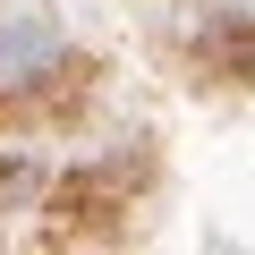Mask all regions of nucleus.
Listing matches in <instances>:
<instances>
[{
  "label": "nucleus",
  "mask_w": 255,
  "mask_h": 255,
  "mask_svg": "<svg viewBox=\"0 0 255 255\" xmlns=\"http://www.w3.org/2000/svg\"><path fill=\"white\" fill-rule=\"evenodd\" d=\"M136 179H145V170L128 162V153H119V162H94V170H68L60 196H51V213H60V221H119L128 196H136Z\"/></svg>",
  "instance_id": "f257e3e1"
},
{
  "label": "nucleus",
  "mask_w": 255,
  "mask_h": 255,
  "mask_svg": "<svg viewBox=\"0 0 255 255\" xmlns=\"http://www.w3.org/2000/svg\"><path fill=\"white\" fill-rule=\"evenodd\" d=\"M51 60H60V26L51 17H0V77H26L34 85Z\"/></svg>",
  "instance_id": "f03ea898"
},
{
  "label": "nucleus",
  "mask_w": 255,
  "mask_h": 255,
  "mask_svg": "<svg viewBox=\"0 0 255 255\" xmlns=\"http://www.w3.org/2000/svg\"><path fill=\"white\" fill-rule=\"evenodd\" d=\"M213 60L230 77H255V17H221L213 26Z\"/></svg>",
  "instance_id": "7ed1b4c3"
}]
</instances>
